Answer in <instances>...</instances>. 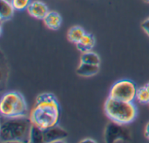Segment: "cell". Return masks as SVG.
<instances>
[{"mask_svg":"<svg viewBox=\"0 0 149 143\" xmlns=\"http://www.w3.org/2000/svg\"><path fill=\"white\" fill-rule=\"evenodd\" d=\"M86 34V31L80 26H72L69 29L67 33V38L70 42L73 44H78L83 36Z\"/></svg>","mask_w":149,"mask_h":143,"instance_id":"12","label":"cell"},{"mask_svg":"<svg viewBox=\"0 0 149 143\" xmlns=\"http://www.w3.org/2000/svg\"><path fill=\"white\" fill-rule=\"evenodd\" d=\"M100 71V66L92 65L87 63L80 62L79 67L77 68V73L83 77H91L97 74Z\"/></svg>","mask_w":149,"mask_h":143,"instance_id":"9","label":"cell"},{"mask_svg":"<svg viewBox=\"0 0 149 143\" xmlns=\"http://www.w3.org/2000/svg\"><path fill=\"white\" fill-rule=\"evenodd\" d=\"M137 89L138 87L132 80H121L113 85L108 97L118 100L134 102V100H136Z\"/></svg>","mask_w":149,"mask_h":143,"instance_id":"3","label":"cell"},{"mask_svg":"<svg viewBox=\"0 0 149 143\" xmlns=\"http://www.w3.org/2000/svg\"><path fill=\"white\" fill-rule=\"evenodd\" d=\"M22 94L17 92H8L3 94L0 102V112L2 117L11 118L14 116L16 106Z\"/></svg>","mask_w":149,"mask_h":143,"instance_id":"5","label":"cell"},{"mask_svg":"<svg viewBox=\"0 0 149 143\" xmlns=\"http://www.w3.org/2000/svg\"><path fill=\"white\" fill-rule=\"evenodd\" d=\"M145 86H146V88L148 89V91L149 92V82L147 84V85H145Z\"/></svg>","mask_w":149,"mask_h":143,"instance_id":"20","label":"cell"},{"mask_svg":"<svg viewBox=\"0 0 149 143\" xmlns=\"http://www.w3.org/2000/svg\"><path fill=\"white\" fill-rule=\"evenodd\" d=\"M15 10H24L28 8L31 0H10Z\"/></svg>","mask_w":149,"mask_h":143,"instance_id":"16","label":"cell"},{"mask_svg":"<svg viewBox=\"0 0 149 143\" xmlns=\"http://www.w3.org/2000/svg\"><path fill=\"white\" fill-rule=\"evenodd\" d=\"M45 26L51 30H58L62 24V17L57 11L49 10L43 19Z\"/></svg>","mask_w":149,"mask_h":143,"instance_id":"8","label":"cell"},{"mask_svg":"<svg viewBox=\"0 0 149 143\" xmlns=\"http://www.w3.org/2000/svg\"><path fill=\"white\" fill-rule=\"evenodd\" d=\"M66 137H67V133L58 126H54L46 130H44V142H62Z\"/></svg>","mask_w":149,"mask_h":143,"instance_id":"7","label":"cell"},{"mask_svg":"<svg viewBox=\"0 0 149 143\" xmlns=\"http://www.w3.org/2000/svg\"><path fill=\"white\" fill-rule=\"evenodd\" d=\"M30 142H44V130L36 127L32 124L31 135H30Z\"/></svg>","mask_w":149,"mask_h":143,"instance_id":"14","label":"cell"},{"mask_svg":"<svg viewBox=\"0 0 149 143\" xmlns=\"http://www.w3.org/2000/svg\"><path fill=\"white\" fill-rule=\"evenodd\" d=\"M147 1H148V2H149V0H147Z\"/></svg>","mask_w":149,"mask_h":143,"instance_id":"21","label":"cell"},{"mask_svg":"<svg viewBox=\"0 0 149 143\" xmlns=\"http://www.w3.org/2000/svg\"><path fill=\"white\" fill-rule=\"evenodd\" d=\"M80 62L100 66V58L97 53H95V52H93L92 51H88V52H85L82 53Z\"/></svg>","mask_w":149,"mask_h":143,"instance_id":"13","label":"cell"},{"mask_svg":"<svg viewBox=\"0 0 149 143\" xmlns=\"http://www.w3.org/2000/svg\"><path fill=\"white\" fill-rule=\"evenodd\" d=\"M105 113L118 125H127L137 117L138 110L134 102L118 100L108 97L105 102Z\"/></svg>","mask_w":149,"mask_h":143,"instance_id":"2","label":"cell"},{"mask_svg":"<svg viewBox=\"0 0 149 143\" xmlns=\"http://www.w3.org/2000/svg\"><path fill=\"white\" fill-rule=\"evenodd\" d=\"M136 100L142 104H149V92L146 86H141L137 89Z\"/></svg>","mask_w":149,"mask_h":143,"instance_id":"15","label":"cell"},{"mask_svg":"<svg viewBox=\"0 0 149 143\" xmlns=\"http://www.w3.org/2000/svg\"><path fill=\"white\" fill-rule=\"evenodd\" d=\"M94 45H95V38H94V37L92 34L86 33V32L83 36V38L80 39V41L78 44H76L77 48L80 52H82L91 51L94 47Z\"/></svg>","mask_w":149,"mask_h":143,"instance_id":"10","label":"cell"},{"mask_svg":"<svg viewBox=\"0 0 149 143\" xmlns=\"http://www.w3.org/2000/svg\"><path fill=\"white\" fill-rule=\"evenodd\" d=\"M95 142V141H93V140H92V139H86V140H82L80 142Z\"/></svg>","mask_w":149,"mask_h":143,"instance_id":"19","label":"cell"},{"mask_svg":"<svg viewBox=\"0 0 149 143\" xmlns=\"http://www.w3.org/2000/svg\"><path fill=\"white\" fill-rule=\"evenodd\" d=\"M30 119L33 125L42 130H46L50 128L57 126L59 119V112L43 110L34 107L30 115Z\"/></svg>","mask_w":149,"mask_h":143,"instance_id":"4","label":"cell"},{"mask_svg":"<svg viewBox=\"0 0 149 143\" xmlns=\"http://www.w3.org/2000/svg\"><path fill=\"white\" fill-rule=\"evenodd\" d=\"M141 28L148 35H149V17L141 23Z\"/></svg>","mask_w":149,"mask_h":143,"instance_id":"17","label":"cell"},{"mask_svg":"<svg viewBox=\"0 0 149 143\" xmlns=\"http://www.w3.org/2000/svg\"><path fill=\"white\" fill-rule=\"evenodd\" d=\"M28 14L31 16L32 17L38 18V19H44L45 15L48 13L49 9L48 6L42 1L35 0L31 1L28 8L26 9Z\"/></svg>","mask_w":149,"mask_h":143,"instance_id":"6","label":"cell"},{"mask_svg":"<svg viewBox=\"0 0 149 143\" xmlns=\"http://www.w3.org/2000/svg\"><path fill=\"white\" fill-rule=\"evenodd\" d=\"M145 135L148 139H149V122L146 127V129H145Z\"/></svg>","mask_w":149,"mask_h":143,"instance_id":"18","label":"cell"},{"mask_svg":"<svg viewBox=\"0 0 149 143\" xmlns=\"http://www.w3.org/2000/svg\"><path fill=\"white\" fill-rule=\"evenodd\" d=\"M1 123L2 142H30L32 122L27 116L4 118Z\"/></svg>","mask_w":149,"mask_h":143,"instance_id":"1","label":"cell"},{"mask_svg":"<svg viewBox=\"0 0 149 143\" xmlns=\"http://www.w3.org/2000/svg\"><path fill=\"white\" fill-rule=\"evenodd\" d=\"M14 7L10 0H0V17L1 21L8 20L14 14Z\"/></svg>","mask_w":149,"mask_h":143,"instance_id":"11","label":"cell"}]
</instances>
